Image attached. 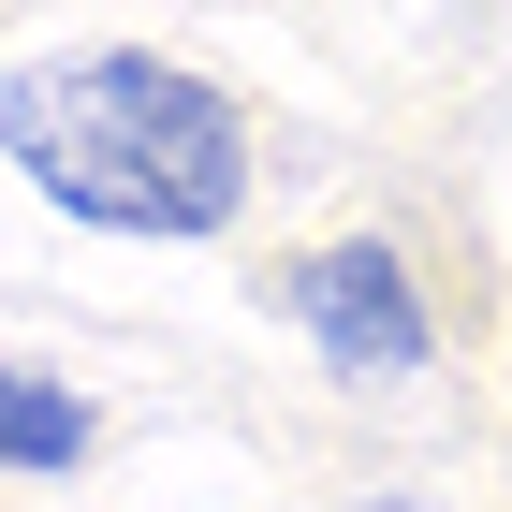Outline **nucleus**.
<instances>
[{"mask_svg":"<svg viewBox=\"0 0 512 512\" xmlns=\"http://www.w3.org/2000/svg\"><path fill=\"white\" fill-rule=\"evenodd\" d=\"M0 161L30 176L88 235H220L249 205V118L176 59L74 44V59H15L0 88Z\"/></svg>","mask_w":512,"mask_h":512,"instance_id":"obj_1","label":"nucleus"},{"mask_svg":"<svg viewBox=\"0 0 512 512\" xmlns=\"http://www.w3.org/2000/svg\"><path fill=\"white\" fill-rule=\"evenodd\" d=\"M278 308H293V337H308L337 381H425V352H439L425 278H410V249H381V235L308 249V264L278 278Z\"/></svg>","mask_w":512,"mask_h":512,"instance_id":"obj_2","label":"nucleus"},{"mask_svg":"<svg viewBox=\"0 0 512 512\" xmlns=\"http://www.w3.org/2000/svg\"><path fill=\"white\" fill-rule=\"evenodd\" d=\"M88 439H103V410L59 366H0V469H74Z\"/></svg>","mask_w":512,"mask_h":512,"instance_id":"obj_3","label":"nucleus"},{"mask_svg":"<svg viewBox=\"0 0 512 512\" xmlns=\"http://www.w3.org/2000/svg\"><path fill=\"white\" fill-rule=\"evenodd\" d=\"M366 512H439V498H366Z\"/></svg>","mask_w":512,"mask_h":512,"instance_id":"obj_4","label":"nucleus"}]
</instances>
